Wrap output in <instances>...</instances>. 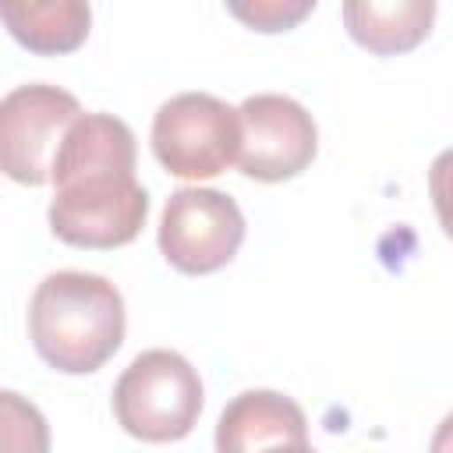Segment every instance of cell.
Here are the masks:
<instances>
[{
    "instance_id": "7",
    "label": "cell",
    "mask_w": 453,
    "mask_h": 453,
    "mask_svg": "<svg viewBox=\"0 0 453 453\" xmlns=\"http://www.w3.org/2000/svg\"><path fill=\"white\" fill-rule=\"evenodd\" d=\"M244 241V216L237 202L216 188H180L166 198L159 219L163 258L191 276L223 269Z\"/></svg>"
},
{
    "instance_id": "13",
    "label": "cell",
    "mask_w": 453,
    "mask_h": 453,
    "mask_svg": "<svg viewBox=\"0 0 453 453\" xmlns=\"http://www.w3.org/2000/svg\"><path fill=\"white\" fill-rule=\"evenodd\" d=\"M273 453H319V449H311L308 442H301V446H283V449H273Z\"/></svg>"
},
{
    "instance_id": "8",
    "label": "cell",
    "mask_w": 453,
    "mask_h": 453,
    "mask_svg": "<svg viewBox=\"0 0 453 453\" xmlns=\"http://www.w3.org/2000/svg\"><path fill=\"white\" fill-rule=\"evenodd\" d=\"M301 442H308V418L276 389L234 396L216 421V453H273Z\"/></svg>"
},
{
    "instance_id": "3",
    "label": "cell",
    "mask_w": 453,
    "mask_h": 453,
    "mask_svg": "<svg viewBox=\"0 0 453 453\" xmlns=\"http://www.w3.org/2000/svg\"><path fill=\"white\" fill-rule=\"evenodd\" d=\"M202 379L177 350H142L113 386L117 425L142 442H177L202 414Z\"/></svg>"
},
{
    "instance_id": "1",
    "label": "cell",
    "mask_w": 453,
    "mask_h": 453,
    "mask_svg": "<svg viewBox=\"0 0 453 453\" xmlns=\"http://www.w3.org/2000/svg\"><path fill=\"white\" fill-rule=\"evenodd\" d=\"M134 134L113 113H81L53 159L50 230L71 248H120L138 237L149 195L134 180Z\"/></svg>"
},
{
    "instance_id": "4",
    "label": "cell",
    "mask_w": 453,
    "mask_h": 453,
    "mask_svg": "<svg viewBox=\"0 0 453 453\" xmlns=\"http://www.w3.org/2000/svg\"><path fill=\"white\" fill-rule=\"evenodd\" d=\"M152 152L173 177H216L237 159V110L209 92H180L152 117Z\"/></svg>"
},
{
    "instance_id": "11",
    "label": "cell",
    "mask_w": 453,
    "mask_h": 453,
    "mask_svg": "<svg viewBox=\"0 0 453 453\" xmlns=\"http://www.w3.org/2000/svg\"><path fill=\"white\" fill-rule=\"evenodd\" d=\"M0 453H50L42 411L14 389H0Z\"/></svg>"
},
{
    "instance_id": "12",
    "label": "cell",
    "mask_w": 453,
    "mask_h": 453,
    "mask_svg": "<svg viewBox=\"0 0 453 453\" xmlns=\"http://www.w3.org/2000/svg\"><path fill=\"white\" fill-rule=\"evenodd\" d=\"M311 7H315V0H255V4H226V11H230L234 18H241L244 25L258 28V32H283V28L297 25Z\"/></svg>"
},
{
    "instance_id": "2",
    "label": "cell",
    "mask_w": 453,
    "mask_h": 453,
    "mask_svg": "<svg viewBox=\"0 0 453 453\" xmlns=\"http://www.w3.org/2000/svg\"><path fill=\"white\" fill-rule=\"evenodd\" d=\"M124 297L96 273H50L28 304V336L35 354L67 375L103 368L124 343Z\"/></svg>"
},
{
    "instance_id": "10",
    "label": "cell",
    "mask_w": 453,
    "mask_h": 453,
    "mask_svg": "<svg viewBox=\"0 0 453 453\" xmlns=\"http://www.w3.org/2000/svg\"><path fill=\"white\" fill-rule=\"evenodd\" d=\"M432 18H435L432 0H386V4L354 0L343 7V21L354 42L382 57L414 50L428 35Z\"/></svg>"
},
{
    "instance_id": "5",
    "label": "cell",
    "mask_w": 453,
    "mask_h": 453,
    "mask_svg": "<svg viewBox=\"0 0 453 453\" xmlns=\"http://www.w3.org/2000/svg\"><path fill=\"white\" fill-rule=\"evenodd\" d=\"M81 117L71 92L57 85H18L0 99V173L18 184H46L67 127Z\"/></svg>"
},
{
    "instance_id": "9",
    "label": "cell",
    "mask_w": 453,
    "mask_h": 453,
    "mask_svg": "<svg viewBox=\"0 0 453 453\" xmlns=\"http://www.w3.org/2000/svg\"><path fill=\"white\" fill-rule=\"evenodd\" d=\"M0 21L32 53H71L85 42L92 11L81 0H0Z\"/></svg>"
},
{
    "instance_id": "6",
    "label": "cell",
    "mask_w": 453,
    "mask_h": 453,
    "mask_svg": "<svg viewBox=\"0 0 453 453\" xmlns=\"http://www.w3.org/2000/svg\"><path fill=\"white\" fill-rule=\"evenodd\" d=\"M319 149L311 113L280 92L248 96L237 106V166L251 180H290Z\"/></svg>"
}]
</instances>
